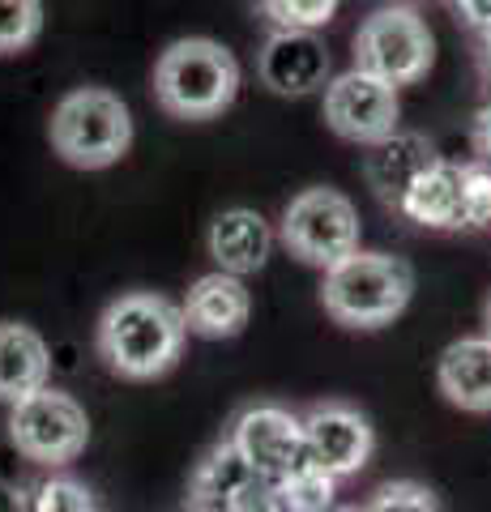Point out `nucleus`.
<instances>
[{
	"mask_svg": "<svg viewBox=\"0 0 491 512\" xmlns=\"http://www.w3.org/2000/svg\"><path fill=\"white\" fill-rule=\"evenodd\" d=\"M479 64H483V73L491 82V30H483V35H479Z\"/></svg>",
	"mask_w": 491,
	"mask_h": 512,
	"instance_id": "c85d7f7f",
	"label": "nucleus"
},
{
	"mask_svg": "<svg viewBox=\"0 0 491 512\" xmlns=\"http://www.w3.org/2000/svg\"><path fill=\"white\" fill-rule=\"evenodd\" d=\"M43 35V0H0V56H18Z\"/></svg>",
	"mask_w": 491,
	"mask_h": 512,
	"instance_id": "aec40b11",
	"label": "nucleus"
},
{
	"mask_svg": "<svg viewBox=\"0 0 491 512\" xmlns=\"http://www.w3.org/2000/svg\"><path fill=\"white\" fill-rule=\"evenodd\" d=\"M188 512H227V508H214V504H188Z\"/></svg>",
	"mask_w": 491,
	"mask_h": 512,
	"instance_id": "7c9ffc66",
	"label": "nucleus"
},
{
	"mask_svg": "<svg viewBox=\"0 0 491 512\" xmlns=\"http://www.w3.org/2000/svg\"><path fill=\"white\" fill-rule=\"evenodd\" d=\"M30 504H35V512H99L94 508L90 487L77 483V478H69V474L43 478V483L35 487V495H30Z\"/></svg>",
	"mask_w": 491,
	"mask_h": 512,
	"instance_id": "4be33fe9",
	"label": "nucleus"
},
{
	"mask_svg": "<svg viewBox=\"0 0 491 512\" xmlns=\"http://www.w3.org/2000/svg\"><path fill=\"white\" fill-rule=\"evenodd\" d=\"M47 141L77 171L116 167L133 146V111L107 86H77L52 107Z\"/></svg>",
	"mask_w": 491,
	"mask_h": 512,
	"instance_id": "20e7f679",
	"label": "nucleus"
},
{
	"mask_svg": "<svg viewBox=\"0 0 491 512\" xmlns=\"http://www.w3.org/2000/svg\"><path fill=\"white\" fill-rule=\"evenodd\" d=\"M47 376H52V350L39 329L22 320H0V402H26L30 393L47 389Z\"/></svg>",
	"mask_w": 491,
	"mask_h": 512,
	"instance_id": "dca6fc26",
	"label": "nucleus"
},
{
	"mask_svg": "<svg viewBox=\"0 0 491 512\" xmlns=\"http://www.w3.org/2000/svg\"><path fill=\"white\" fill-rule=\"evenodd\" d=\"M436 146L427 141L423 133H393L385 137L380 146H368V158H363V180H368V188L376 192L385 205H393L398 210L406 188L419 180V175L436 163Z\"/></svg>",
	"mask_w": 491,
	"mask_h": 512,
	"instance_id": "2eb2a0df",
	"label": "nucleus"
},
{
	"mask_svg": "<svg viewBox=\"0 0 491 512\" xmlns=\"http://www.w3.org/2000/svg\"><path fill=\"white\" fill-rule=\"evenodd\" d=\"M278 239L295 261L312 269H334L351 252H359V210L346 192L312 184L287 201L278 218Z\"/></svg>",
	"mask_w": 491,
	"mask_h": 512,
	"instance_id": "39448f33",
	"label": "nucleus"
},
{
	"mask_svg": "<svg viewBox=\"0 0 491 512\" xmlns=\"http://www.w3.org/2000/svg\"><path fill=\"white\" fill-rule=\"evenodd\" d=\"M483 333L491 338V295H487V303H483Z\"/></svg>",
	"mask_w": 491,
	"mask_h": 512,
	"instance_id": "c756f323",
	"label": "nucleus"
},
{
	"mask_svg": "<svg viewBox=\"0 0 491 512\" xmlns=\"http://www.w3.org/2000/svg\"><path fill=\"white\" fill-rule=\"evenodd\" d=\"M0 512H35V504H30V495L18 483L0 478Z\"/></svg>",
	"mask_w": 491,
	"mask_h": 512,
	"instance_id": "bb28decb",
	"label": "nucleus"
},
{
	"mask_svg": "<svg viewBox=\"0 0 491 512\" xmlns=\"http://www.w3.org/2000/svg\"><path fill=\"white\" fill-rule=\"evenodd\" d=\"M257 77L282 99H304L334 82V60L329 47L312 30H274L257 52Z\"/></svg>",
	"mask_w": 491,
	"mask_h": 512,
	"instance_id": "9b49d317",
	"label": "nucleus"
},
{
	"mask_svg": "<svg viewBox=\"0 0 491 512\" xmlns=\"http://www.w3.org/2000/svg\"><path fill=\"white\" fill-rule=\"evenodd\" d=\"M227 512H287V500H282V483L265 474H252L248 483L235 491V500L227 504Z\"/></svg>",
	"mask_w": 491,
	"mask_h": 512,
	"instance_id": "393cba45",
	"label": "nucleus"
},
{
	"mask_svg": "<svg viewBox=\"0 0 491 512\" xmlns=\"http://www.w3.org/2000/svg\"><path fill=\"white\" fill-rule=\"evenodd\" d=\"M436 64V35L410 5L372 9L355 30V69L389 86H415Z\"/></svg>",
	"mask_w": 491,
	"mask_h": 512,
	"instance_id": "423d86ee",
	"label": "nucleus"
},
{
	"mask_svg": "<svg viewBox=\"0 0 491 512\" xmlns=\"http://www.w3.org/2000/svg\"><path fill=\"white\" fill-rule=\"evenodd\" d=\"M436 384L445 402L466 414H491V338H462L453 342L436 367Z\"/></svg>",
	"mask_w": 491,
	"mask_h": 512,
	"instance_id": "f3484780",
	"label": "nucleus"
},
{
	"mask_svg": "<svg viewBox=\"0 0 491 512\" xmlns=\"http://www.w3.org/2000/svg\"><path fill=\"white\" fill-rule=\"evenodd\" d=\"M231 444L244 453V461L257 474L265 478H287L291 470H299L308 457V444H304V419L282 406H248L235 414L231 423Z\"/></svg>",
	"mask_w": 491,
	"mask_h": 512,
	"instance_id": "1a4fd4ad",
	"label": "nucleus"
},
{
	"mask_svg": "<svg viewBox=\"0 0 491 512\" xmlns=\"http://www.w3.org/2000/svg\"><path fill=\"white\" fill-rule=\"evenodd\" d=\"M282 500H287V512H334L338 478L325 474L316 461H304L299 470L282 478Z\"/></svg>",
	"mask_w": 491,
	"mask_h": 512,
	"instance_id": "6ab92c4d",
	"label": "nucleus"
},
{
	"mask_svg": "<svg viewBox=\"0 0 491 512\" xmlns=\"http://www.w3.org/2000/svg\"><path fill=\"white\" fill-rule=\"evenodd\" d=\"M304 444L308 457L334 478H351L372 461L376 431L368 414L346 402H321L304 414Z\"/></svg>",
	"mask_w": 491,
	"mask_h": 512,
	"instance_id": "9d476101",
	"label": "nucleus"
},
{
	"mask_svg": "<svg viewBox=\"0 0 491 512\" xmlns=\"http://www.w3.org/2000/svg\"><path fill=\"white\" fill-rule=\"evenodd\" d=\"M257 5L274 30H312V35L338 13V0H257Z\"/></svg>",
	"mask_w": 491,
	"mask_h": 512,
	"instance_id": "412c9836",
	"label": "nucleus"
},
{
	"mask_svg": "<svg viewBox=\"0 0 491 512\" xmlns=\"http://www.w3.org/2000/svg\"><path fill=\"white\" fill-rule=\"evenodd\" d=\"M321 111L325 124L334 128L342 141H355V146H380L385 137L398 133L402 120V99L398 86L380 82V77L363 73V69H346L321 94Z\"/></svg>",
	"mask_w": 491,
	"mask_h": 512,
	"instance_id": "6e6552de",
	"label": "nucleus"
},
{
	"mask_svg": "<svg viewBox=\"0 0 491 512\" xmlns=\"http://www.w3.org/2000/svg\"><path fill=\"white\" fill-rule=\"evenodd\" d=\"M188 338L184 308L154 291H124L99 316V359L124 380H158L176 367Z\"/></svg>",
	"mask_w": 491,
	"mask_h": 512,
	"instance_id": "f257e3e1",
	"label": "nucleus"
},
{
	"mask_svg": "<svg viewBox=\"0 0 491 512\" xmlns=\"http://www.w3.org/2000/svg\"><path fill=\"white\" fill-rule=\"evenodd\" d=\"M257 474L244 461V453L231 444V436L227 440H218L210 453L201 457V466H197V474H193V495L188 500L193 504H214V508H227L231 500H235V491H240L248 478Z\"/></svg>",
	"mask_w": 491,
	"mask_h": 512,
	"instance_id": "a211bd4d",
	"label": "nucleus"
},
{
	"mask_svg": "<svg viewBox=\"0 0 491 512\" xmlns=\"http://www.w3.org/2000/svg\"><path fill=\"white\" fill-rule=\"evenodd\" d=\"M9 440L26 461L39 466H69L86 453L90 419L86 406L65 389H39L26 402L9 406Z\"/></svg>",
	"mask_w": 491,
	"mask_h": 512,
	"instance_id": "0eeeda50",
	"label": "nucleus"
},
{
	"mask_svg": "<svg viewBox=\"0 0 491 512\" xmlns=\"http://www.w3.org/2000/svg\"><path fill=\"white\" fill-rule=\"evenodd\" d=\"M180 308H184L188 333L210 338V342H223V338H240V333L248 329L252 295H248L244 278L214 269V274H201L193 286H188Z\"/></svg>",
	"mask_w": 491,
	"mask_h": 512,
	"instance_id": "f8f14e48",
	"label": "nucleus"
},
{
	"mask_svg": "<svg viewBox=\"0 0 491 512\" xmlns=\"http://www.w3.org/2000/svg\"><path fill=\"white\" fill-rule=\"evenodd\" d=\"M235 94H240V60L218 39L188 35L167 43L154 60V99L176 120H214L235 103Z\"/></svg>",
	"mask_w": 491,
	"mask_h": 512,
	"instance_id": "f03ea898",
	"label": "nucleus"
},
{
	"mask_svg": "<svg viewBox=\"0 0 491 512\" xmlns=\"http://www.w3.org/2000/svg\"><path fill=\"white\" fill-rule=\"evenodd\" d=\"M474 146H479L483 163L491 167V103L479 111V120H474Z\"/></svg>",
	"mask_w": 491,
	"mask_h": 512,
	"instance_id": "cd10ccee",
	"label": "nucleus"
},
{
	"mask_svg": "<svg viewBox=\"0 0 491 512\" xmlns=\"http://www.w3.org/2000/svg\"><path fill=\"white\" fill-rule=\"evenodd\" d=\"M453 9L462 13V22L474 26L483 35V30H491V0H453Z\"/></svg>",
	"mask_w": 491,
	"mask_h": 512,
	"instance_id": "a878e982",
	"label": "nucleus"
},
{
	"mask_svg": "<svg viewBox=\"0 0 491 512\" xmlns=\"http://www.w3.org/2000/svg\"><path fill=\"white\" fill-rule=\"evenodd\" d=\"M398 214L427 231H466V175L462 163L436 158L415 184L406 188Z\"/></svg>",
	"mask_w": 491,
	"mask_h": 512,
	"instance_id": "4468645a",
	"label": "nucleus"
},
{
	"mask_svg": "<svg viewBox=\"0 0 491 512\" xmlns=\"http://www.w3.org/2000/svg\"><path fill=\"white\" fill-rule=\"evenodd\" d=\"M466 175V231L491 227V167L483 163H462Z\"/></svg>",
	"mask_w": 491,
	"mask_h": 512,
	"instance_id": "5701e85b",
	"label": "nucleus"
},
{
	"mask_svg": "<svg viewBox=\"0 0 491 512\" xmlns=\"http://www.w3.org/2000/svg\"><path fill=\"white\" fill-rule=\"evenodd\" d=\"M342 512H372V508H342Z\"/></svg>",
	"mask_w": 491,
	"mask_h": 512,
	"instance_id": "2f4dec72",
	"label": "nucleus"
},
{
	"mask_svg": "<svg viewBox=\"0 0 491 512\" xmlns=\"http://www.w3.org/2000/svg\"><path fill=\"white\" fill-rule=\"evenodd\" d=\"M410 295H415V269L393 252L359 248L334 269H325L321 303L342 329H385L393 325Z\"/></svg>",
	"mask_w": 491,
	"mask_h": 512,
	"instance_id": "7ed1b4c3",
	"label": "nucleus"
},
{
	"mask_svg": "<svg viewBox=\"0 0 491 512\" xmlns=\"http://www.w3.org/2000/svg\"><path fill=\"white\" fill-rule=\"evenodd\" d=\"M372 512H440L436 495L423 483H389L372 495Z\"/></svg>",
	"mask_w": 491,
	"mask_h": 512,
	"instance_id": "b1692460",
	"label": "nucleus"
},
{
	"mask_svg": "<svg viewBox=\"0 0 491 512\" xmlns=\"http://www.w3.org/2000/svg\"><path fill=\"white\" fill-rule=\"evenodd\" d=\"M274 227L261 210H248V205H231V210H218L210 218V231H205V252L210 261L223 269V274H257L265 269L269 252H274Z\"/></svg>",
	"mask_w": 491,
	"mask_h": 512,
	"instance_id": "ddd939ff",
	"label": "nucleus"
}]
</instances>
